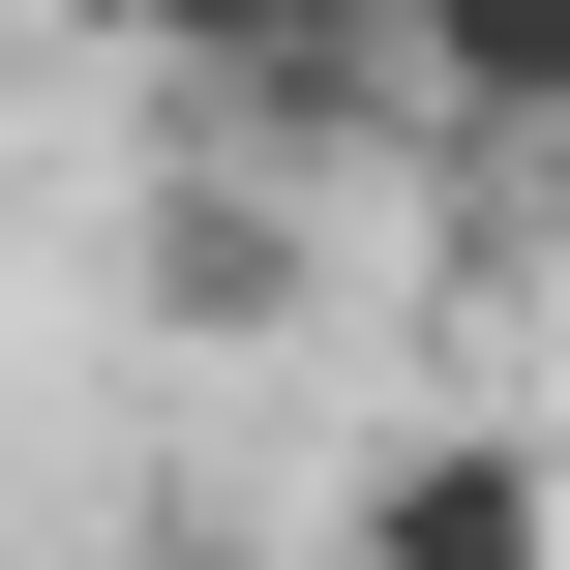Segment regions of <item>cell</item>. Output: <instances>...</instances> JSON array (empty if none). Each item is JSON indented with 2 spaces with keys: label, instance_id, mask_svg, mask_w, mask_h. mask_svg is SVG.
I'll return each mask as SVG.
<instances>
[{
  "label": "cell",
  "instance_id": "cell-1",
  "mask_svg": "<svg viewBox=\"0 0 570 570\" xmlns=\"http://www.w3.org/2000/svg\"><path fill=\"white\" fill-rule=\"evenodd\" d=\"M120 90H180L210 150H421L391 120V60H361V0H60Z\"/></svg>",
  "mask_w": 570,
  "mask_h": 570
},
{
  "label": "cell",
  "instance_id": "cell-5",
  "mask_svg": "<svg viewBox=\"0 0 570 570\" xmlns=\"http://www.w3.org/2000/svg\"><path fill=\"white\" fill-rule=\"evenodd\" d=\"M481 180H511V210H541V240H570V90H541V120H511V150H481Z\"/></svg>",
  "mask_w": 570,
  "mask_h": 570
},
{
  "label": "cell",
  "instance_id": "cell-2",
  "mask_svg": "<svg viewBox=\"0 0 570 570\" xmlns=\"http://www.w3.org/2000/svg\"><path fill=\"white\" fill-rule=\"evenodd\" d=\"M120 301H150L180 361H240V331H301V210H271V150H210V120H180V180L120 210Z\"/></svg>",
  "mask_w": 570,
  "mask_h": 570
},
{
  "label": "cell",
  "instance_id": "cell-4",
  "mask_svg": "<svg viewBox=\"0 0 570 570\" xmlns=\"http://www.w3.org/2000/svg\"><path fill=\"white\" fill-rule=\"evenodd\" d=\"M361 60H391L421 180H481V150H511V120L570 90V0H361Z\"/></svg>",
  "mask_w": 570,
  "mask_h": 570
},
{
  "label": "cell",
  "instance_id": "cell-3",
  "mask_svg": "<svg viewBox=\"0 0 570 570\" xmlns=\"http://www.w3.org/2000/svg\"><path fill=\"white\" fill-rule=\"evenodd\" d=\"M361 570H570V451H511V421L361 451Z\"/></svg>",
  "mask_w": 570,
  "mask_h": 570
}]
</instances>
